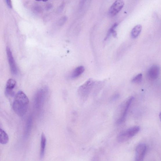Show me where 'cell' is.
Instances as JSON below:
<instances>
[{
    "label": "cell",
    "mask_w": 161,
    "mask_h": 161,
    "mask_svg": "<svg viewBox=\"0 0 161 161\" xmlns=\"http://www.w3.org/2000/svg\"><path fill=\"white\" fill-rule=\"evenodd\" d=\"M29 103V99L25 93L22 91H19L15 97L13 109L19 116L22 117L27 111Z\"/></svg>",
    "instance_id": "6da1fadb"
},
{
    "label": "cell",
    "mask_w": 161,
    "mask_h": 161,
    "mask_svg": "<svg viewBox=\"0 0 161 161\" xmlns=\"http://www.w3.org/2000/svg\"><path fill=\"white\" fill-rule=\"evenodd\" d=\"M49 94V89L47 87H44L39 90L35 97V106L36 109L41 111Z\"/></svg>",
    "instance_id": "7a4b0ae2"
},
{
    "label": "cell",
    "mask_w": 161,
    "mask_h": 161,
    "mask_svg": "<svg viewBox=\"0 0 161 161\" xmlns=\"http://www.w3.org/2000/svg\"><path fill=\"white\" fill-rule=\"evenodd\" d=\"M140 130L139 126H135L124 131L118 135L117 138V140L120 143L128 141L135 135Z\"/></svg>",
    "instance_id": "3957f363"
},
{
    "label": "cell",
    "mask_w": 161,
    "mask_h": 161,
    "mask_svg": "<svg viewBox=\"0 0 161 161\" xmlns=\"http://www.w3.org/2000/svg\"><path fill=\"white\" fill-rule=\"evenodd\" d=\"M95 83L94 81L90 79L79 88L78 94L81 100H84L87 98Z\"/></svg>",
    "instance_id": "277c9868"
},
{
    "label": "cell",
    "mask_w": 161,
    "mask_h": 161,
    "mask_svg": "<svg viewBox=\"0 0 161 161\" xmlns=\"http://www.w3.org/2000/svg\"><path fill=\"white\" fill-rule=\"evenodd\" d=\"M147 146L144 144H138L136 147L135 159L137 161H143L147 151Z\"/></svg>",
    "instance_id": "5b68a950"
},
{
    "label": "cell",
    "mask_w": 161,
    "mask_h": 161,
    "mask_svg": "<svg viewBox=\"0 0 161 161\" xmlns=\"http://www.w3.org/2000/svg\"><path fill=\"white\" fill-rule=\"evenodd\" d=\"M124 5L122 0H117L110 7L108 13L111 16L116 15L120 12Z\"/></svg>",
    "instance_id": "8992f818"
},
{
    "label": "cell",
    "mask_w": 161,
    "mask_h": 161,
    "mask_svg": "<svg viewBox=\"0 0 161 161\" xmlns=\"http://www.w3.org/2000/svg\"><path fill=\"white\" fill-rule=\"evenodd\" d=\"M6 49L11 72L14 75L16 74L17 73V68L12 52L9 47H7Z\"/></svg>",
    "instance_id": "52a82bcc"
},
{
    "label": "cell",
    "mask_w": 161,
    "mask_h": 161,
    "mask_svg": "<svg viewBox=\"0 0 161 161\" xmlns=\"http://www.w3.org/2000/svg\"><path fill=\"white\" fill-rule=\"evenodd\" d=\"M16 84V81L12 79H10L7 81L5 91L6 94L7 96H12L14 95L13 90Z\"/></svg>",
    "instance_id": "ba28073f"
},
{
    "label": "cell",
    "mask_w": 161,
    "mask_h": 161,
    "mask_svg": "<svg viewBox=\"0 0 161 161\" xmlns=\"http://www.w3.org/2000/svg\"><path fill=\"white\" fill-rule=\"evenodd\" d=\"M160 73L159 67L156 65H153L149 70L148 76L149 79L155 80L158 77Z\"/></svg>",
    "instance_id": "9c48e42d"
},
{
    "label": "cell",
    "mask_w": 161,
    "mask_h": 161,
    "mask_svg": "<svg viewBox=\"0 0 161 161\" xmlns=\"http://www.w3.org/2000/svg\"><path fill=\"white\" fill-rule=\"evenodd\" d=\"M134 99V97H131L127 101L124 110L123 111L120 117L119 118L117 121L118 124H121L125 120L127 113H128L131 105L132 104Z\"/></svg>",
    "instance_id": "30bf717a"
},
{
    "label": "cell",
    "mask_w": 161,
    "mask_h": 161,
    "mask_svg": "<svg viewBox=\"0 0 161 161\" xmlns=\"http://www.w3.org/2000/svg\"><path fill=\"white\" fill-rule=\"evenodd\" d=\"M84 66H78L72 71L70 75V77L71 79H75L80 76L84 73Z\"/></svg>",
    "instance_id": "8fae6325"
},
{
    "label": "cell",
    "mask_w": 161,
    "mask_h": 161,
    "mask_svg": "<svg viewBox=\"0 0 161 161\" xmlns=\"http://www.w3.org/2000/svg\"><path fill=\"white\" fill-rule=\"evenodd\" d=\"M46 144V138L44 134L42 133L41 137L40 143V157L41 159L43 158L45 152Z\"/></svg>",
    "instance_id": "7c38bea8"
},
{
    "label": "cell",
    "mask_w": 161,
    "mask_h": 161,
    "mask_svg": "<svg viewBox=\"0 0 161 161\" xmlns=\"http://www.w3.org/2000/svg\"><path fill=\"white\" fill-rule=\"evenodd\" d=\"M9 137L4 130L0 128V143L5 144L8 143Z\"/></svg>",
    "instance_id": "4fadbf2b"
},
{
    "label": "cell",
    "mask_w": 161,
    "mask_h": 161,
    "mask_svg": "<svg viewBox=\"0 0 161 161\" xmlns=\"http://www.w3.org/2000/svg\"><path fill=\"white\" fill-rule=\"evenodd\" d=\"M32 116H30L28 120L26 127L25 136L26 137H27L29 136L30 132H31L32 124Z\"/></svg>",
    "instance_id": "5bb4252c"
},
{
    "label": "cell",
    "mask_w": 161,
    "mask_h": 161,
    "mask_svg": "<svg viewBox=\"0 0 161 161\" xmlns=\"http://www.w3.org/2000/svg\"><path fill=\"white\" fill-rule=\"evenodd\" d=\"M142 29L141 25H138L135 26L132 30L131 35L133 38H136L140 35Z\"/></svg>",
    "instance_id": "9a60e30c"
},
{
    "label": "cell",
    "mask_w": 161,
    "mask_h": 161,
    "mask_svg": "<svg viewBox=\"0 0 161 161\" xmlns=\"http://www.w3.org/2000/svg\"><path fill=\"white\" fill-rule=\"evenodd\" d=\"M117 23H115L112 26V27L108 30L106 36L104 39L105 40H107L111 35L114 37L117 36V33L115 31V29L117 27Z\"/></svg>",
    "instance_id": "2e32d148"
},
{
    "label": "cell",
    "mask_w": 161,
    "mask_h": 161,
    "mask_svg": "<svg viewBox=\"0 0 161 161\" xmlns=\"http://www.w3.org/2000/svg\"><path fill=\"white\" fill-rule=\"evenodd\" d=\"M142 78L143 76L141 73L138 74L133 78L132 82L133 83H140L142 80Z\"/></svg>",
    "instance_id": "e0dca14e"
},
{
    "label": "cell",
    "mask_w": 161,
    "mask_h": 161,
    "mask_svg": "<svg viewBox=\"0 0 161 161\" xmlns=\"http://www.w3.org/2000/svg\"><path fill=\"white\" fill-rule=\"evenodd\" d=\"M67 20V17L64 16L60 19L58 22V25L59 26H62L66 23Z\"/></svg>",
    "instance_id": "ac0fdd59"
},
{
    "label": "cell",
    "mask_w": 161,
    "mask_h": 161,
    "mask_svg": "<svg viewBox=\"0 0 161 161\" xmlns=\"http://www.w3.org/2000/svg\"><path fill=\"white\" fill-rule=\"evenodd\" d=\"M35 10L37 12L39 13H42L43 12V9L42 7L37 6L35 7Z\"/></svg>",
    "instance_id": "d6986e66"
},
{
    "label": "cell",
    "mask_w": 161,
    "mask_h": 161,
    "mask_svg": "<svg viewBox=\"0 0 161 161\" xmlns=\"http://www.w3.org/2000/svg\"><path fill=\"white\" fill-rule=\"evenodd\" d=\"M65 3H63L59 7V8H58V11L59 12H61V11L62 10L64 7H65Z\"/></svg>",
    "instance_id": "ffe728a7"
},
{
    "label": "cell",
    "mask_w": 161,
    "mask_h": 161,
    "mask_svg": "<svg viewBox=\"0 0 161 161\" xmlns=\"http://www.w3.org/2000/svg\"><path fill=\"white\" fill-rule=\"evenodd\" d=\"M7 5L10 8H12V0H6Z\"/></svg>",
    "instance_id": "44dd1931"
},
{
    "label": "cell",
    "mask_w": 161,
    "mask_h": 161,
    "mask_svg": "<svg viewBox=\"0 0 161 161\" xmlns=\"http://www.w3.org/2000/svg\"><path fill=\"white\" fill-rule=\"evenodd\" d=\"M52 5L50 3H48L46 5L45 7V9L46 10H50L52 9Z\"/></svg>",
    "instance_id": "7402d4cb"
},
{
    "label": "cell",
    "mask_w": 161,
    "mask_h": 161,
    "mask_svg": "<svg viewBox=\"0 0 161 161\" xmlns=\"http://www.w3.org/2000/svg\"><path fill=\"white\" fill-rule=\"evenodd\" d=\"M37 1H43L44 2H46L48 0H36Z\"/></svg>",
    "instance_id": "603a6c76"
}]
</instances>
